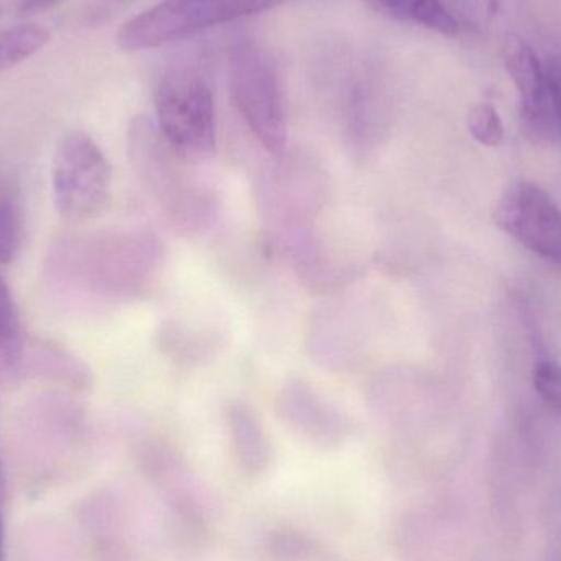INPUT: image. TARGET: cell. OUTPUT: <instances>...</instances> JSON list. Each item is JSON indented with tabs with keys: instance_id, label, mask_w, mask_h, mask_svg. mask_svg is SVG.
<instances>
[{
	"instance_id": "2",
	"label": "cell",
	"mask_w": 561,
	"mask_h": 561,
	"mask_svg": "<svg viewBox=\"0 0 561 561\" xmlns=\"http://www.w3.org/2000/svg\"><path fill=\"white\" fill-rule=\"evenodd\" d=\"M157 127L186 160L206 158L216 148V107L213 89L199 69L174 65L154 89Z\"/></svg>"
},
{
	"instance_id": "12",
	"label": "cell",
	"mask_w": 561,
	"mask_h": 561,
	"mask_svg": "<svg viewBox=\"0 0 561 561\" xmlns=\"http://www.w3.org/2000/svg\"><path fill=\"white\" fill-rule=\"evenodd\" d=\"M467 127L473 140L488 148L501 147L504 141L503 118L491 104H478L468 112Z\"/></svg>"
},
{
	"instance_id": "7",
	"label": "cell",
	"mask_w": 561,
	"mask_h": 561,
	"mask_svg": "<svg viewBox=\"0 0 561 561\" xmlns=\"http://www.w3.org/2000/svg\"><path fill=\"white\" fill-rule=\"evenodd\" d=\"M343 121L356 144H366L385 128L389 112L385 69L368 55H348L339 68Z\"/></svg>"
},
{
	"instance_id": "10",
	"label": "cell",
	"mask_w": 561,
	"mask_h": 561,
	"mask_svg": "<svg viewBox=\"0 0 561 561\" xmlns=\"http://www.w3.org/2000/svg\"><path fill=\"white\" fill-rule=\"evenodd\" d=\"M23 242L22 204L15 191L0 193V265H10Z\"/></svg>"
},
{
	"instance_id": "13",
	"label": "cell",
	"mask_w": 561,
	"mask_h": 561,
	"mask_svg": "<svg viewBox=\"0 0 561 561\" xmlns=\"http://www.w3.org/2000/svg\"><path fill=\"white\" fill-rule=\"evenodd\" d=\"M22 345V330H20L19 310L13 302L9 286L0 276V348L5 352L7 358L12 363Z\"/></svg>"
},
{
	"instance_id": "1",
	"label": "cell",
	"mask_w": 561,
	"mask_h": 561,
	"mask_svg": "<svg viewBox=\"0 0 561 561\" xmlns=\"http://www.w3.org/2000/svg\"><path fill=\"white\" fill-rule=\"evenodd\" d=\"M229 84L236 107L252 134L270 153H283L286 108L278 66L268 49L250 36H239L229 49Z\"/></svg>"
},
{
	"instance_id": "4",
	"label": "cell",
	"mask_w": 561,
	"mask_h": 561,
	"mask_svg": "<svg viewBox=\"0 0 561 561\" xmlns=\"http://www.w3.org/2000/svg\"><path fill=\"white\" fill-rule=\"evenodd\" d=\"M51 183L59 216L84 222L104 213L111 201V164L88 134L69 131L56 147Z\"/></svg>"
},
{
	"instance_id": "3",
	"label": "cell",
	"mask_w": 561,
	"mask_h": 561,
	"mask_svg": "<svg viewBox=\"0 0 561 561\" xmlns=\"http://www.w3.org/2000/svg\"><path fill=\"white\" fill-rule=\"evenodd\" d=\"M286 2L290 0H163L128 20L117 43L125 51L160 48Z\"/></svg>"
},
{
	"instance_id": "6",
	"label": "cell",
	"mask_w": 561,
	"mask_h": 561,
	"mask_svg": "<svg viewBox=\"0 0 561 561\" xmlns=\"http://www.w3.org/2000/svg\"><path fill=\"white\" fill-rule=\"evenodd\" d=\"M501 59L519 95L520 121L529 140H549L561 131L549 76L536 51L520 36L510 33L501 43Z\"/></svg>"
},
{
	"instance_id": "11",
	"label": "cell",
	"mask_w": 561,
	"mask_h": 561,
	"mask_svg": "<svg viewBox=\"0 0 561 561\" xmlns=\"http://www.w3.org/2000/svg\"><path fill=\"white\" fill-rule=\"evenodd\" d=\"M230 427L240 455L252 463L265 460L266 440L255 415L247 405L233 404L229 411Z\"/></svg>"
},
{
	"instance_id": "9",
	"label": "cell",
	"mask_w": 561,
	"mask_h": 561,
	"mask_svg": "<svg viewBox=\"0 0 561 561\" xmlns=\"http://www.w3.org/2000/svg\"><path fill=\"white\" fill-rule=\"evenodd\" d=\"M49 32L36 23H22L0 32V72L28 59L48 43Z\"/></svg>"
},
{
	"instance_id": "15",
	"label": "cell",
	"mask_w": 561,
	"mask_h": 561,
	"mask_svg": "<svg viewBox=\"0 0 561 561\" xmlns=\"http://www.w3.org/2000/svg\"><path fill=\"white\" fill-rule=\"evenodd\" d=\"M61 0H20V12L36 13L56 5Z\"/></svg>"
},
{
	"instance_id": "16",
	"label": "cell",
	"mask_w": 561,
	"mask_h": 561,
	"mask_svg": "<svg viewBox=\"0 0 561 561\" xmlns=\"http://www.w3.org/2000/svg\"><path fill=\"white\" fill-rule=\"evenodd\" d=\"M0 561H3V527H2V519H0Z\"/></svg>"
},
{
	"instance_id": "5",
	"label": "cell",
	"mask_w": 561,
	"mask_h": 561,
	"mask_svg": "<svg viewBox=\"0 0 561 561\" xmlns=\"http://www.w3.org/2000/svg\"><path fill=\"white\" fill-rule=\"evenodd\" d=\"M494 222L527 250L561 266V209L533 181L511 183L497 197Z\"/></svg>"
},
{
	"instance_id": "8",
	"label": "cell",
	"mask_w": 561,
	"mask_h": 561,
	"mask_svg": "<svg viewBox=\"0 0 561 561\" xmlns=\"http://www.w3.org/2000/svg\"><path fill=\"white\" fill-rule=\"evenodd\" d=\"M365 3L379 15L415 23L444 36H455L460 30L444 0H365Z\"/></svg>"
},
{
	"instance_id": "14",
	"label": "cell",
	"mask_w": 561,
	"mask_h": 561,
	"mask_svg": "<svg viewBox=\"0 0 561 561\" xmlns=\"http://www.w3.org/2000/svg\"><path fill=\"white\" fill-rule=\"evenodd\" d=\"M533 385L540 401L561 414V366L552 359H540L534 366Z\"/></svg>"
}]
</instances>
